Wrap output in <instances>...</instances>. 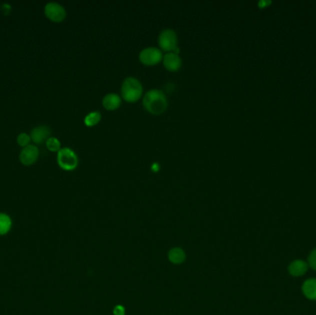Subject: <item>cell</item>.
Masks as SVG:
<instances>
[{
    "label": "cell",
    "instance_id": "6da1fadb",
    "mask_svg": "<svg viewBox=\"0 0 316 315\" xmlns=\"http://www.w3.org/2000/svg\"><path fill=\"white\" fill-rule=\"evenodd\" d=\"M143 105L149 113L159 115L164 113L167 109V97L161 90H151L144 95Z\"/></svg>",
    "mask_w": 316,
    "mask_h": 315
},
{
    "label": "cell",
    "instance_id": "7a4b0ae2",
    "mask_svg": "<svg viewBox=\"0 0 316 315\" xmlns=\"http://www.w3.org/2000/svg\"><path fill=\"white\" fill-rule=\"evenodd\" d=\"M143 95V85L136 78L126 79L121 87V95L127 102H136Z\"/></svg>",
    "mask_w": 316,
    "mask_h": 315
},
{
    "label": "cell",
    "instance_id": "3957f363",
    "mask_svg": "<svg viewBox=\"0 0 316 315\" xmlns=\"http://www.w3.org/2000/svg\"><path fill=\"white\" fill-rule=\"evenodd\" d=\"M58 164L62 169L67 171L74 170L78 167V156L75 152L69 147L60 149L57 156Z\"/></svg>",
    "mask_w": 316,
    "mask_h": 315
},
{
    "label": "cell",
    "instance_id": "277c9868",
    "mask_svg": "<svg viewBox=\"0 0 316 315\" xmlns=\"http://www.w3.org/2000/svg\"><path fill=\"white\" fill-rule=\"evenodd\" d=\"M158 44L162 50L167 52H173L178 48V36L171 29L163 31L158 37Z\"/></svg>",
    "mask_w": 316,
    "mask_h": 315
},
{
    "label": "cell",
    "instance_id": "5b68a950",
    "mask_svg": "<svg viewBox=\"0 0 316 315\" xmlns=\"http://www.w3.org/2000/svg\"><path fill=\"white\" fill-rule=\"evenodd\" d=\"M45 14L52 22L60 23L66 18V10L57 2H49L45 7Z\"/></svg>",
    "mask_w": 316,
    "mask_h": 315
},
{
    "label": "cell",
    "instance_id": "8992f818",
    "mask_svg": "<svg viewBox=\"0 0 316 315\" xmlns=\"http://www.w3.org/2000/svg\"><path fill=\"white\" fill-rule=\"evenodd\" d=\"M140 60L145 65L153 66L157 64L163 59L161 50L156 48H147L140 53Z\"/></svg>",
    "mask_w": 316,
    "mask_h": 315
},
{
    "label": "cell",
    "instance_id": "52a82bcc",
    "mask_svg": "<svg viewBox=\"0 0 316 315\" xmlns=\"http://www.w3.org/2000/svg\"><path fill=\"white\" fill-rule=\"evenodd\" d=\"M39 156V149L36 145L29 144L24 147L20 154V161L25 166H31L36 163Z\"/></svg>",
    "mask_w": 316,
    "mask_h": 315
},
{
    "label": "cell",
    "instance_id": "ba28073f",
    "mask_svg": "<svg viewBox=\"0 0 316 315\" xmlns=\"http://www.w3.org/2000/svg\"><path fill=\"white\" fill-rule=\"evenodd\" d=\"M309 268L307 261L297 259L288 264L287 272L293 277H300L306 274Z\"/></svg>",
    "mask_w": 316,
    "mask_h": 315
},
{
    "label": "cell",
    "instance_id": "9c48e42d",
    "mask_svg": "<svg viewBox=\"0 0 316 315\" xmlns=\"http://www.w3.org/2000/svg\"><path fill=\"white\" fill-rule=\"evenodd\" d=\"M50 135V129L48 126H38L31 131V139L36 144H42L47 142Z\"/></svg>",
    "mask_w": 316,
    "mask_h": 315
},
{
    "label": "cell",
    "instance_id": "30bf717a",
    "mask_svg": "<svg viewBox=\"0 0 316 315\" xmlns=\"http://www.w3.org/2000/svg\"><path fill=\"white\" fill-rule=\"evenodd\" d=\"M163 61H164L165 68L170 72H177L178 70L180 69L181 64H182L180 57L178 54L174 53V52L166 54Z\"/></svg>",
    "mask_w": 316,
    "mask_h": 315
},
{
    "label": "cell",
    "instance_id": "8fae6325",
    "mask_svg": "<svg viewBox=\"0 0 316 315\" xmlns=\"http://www.w3.org/2000/svg\"><path fill=\"white\" fill-rule=\"evenodd\" d=\"M301 291L310 300H316V278H309L305 280L301 286Z\"/></svg>",
    "mask_w": 316,
    "mask_h": 315
},
{
    "label": "cell",
    "instance_id": "7c38bea8",
    "mask_svg": "<svg viewBox=\"0 0 316 315\" xmlns=\"http://www.w3.org/2000/svg\"><path fill=\"white\" fill-rule=\"evenodd\" d=\"M121 105V99L120 95L117 94H109L103 99V106L108 110H115L120 107Z\"/></svg>",
    "mask_w": 316,
    "mask_h": 315
},
{
    "label": "cell",
    "instance_id": "4fadbf2b",
    "mask_svg": "<svg viewBox=\"0 0 316 315\" xmlns=\"http://www.w3.org/2000/svg\"><path fill=\"white\" fill-rule=\"evenodd\" d=\"M168 259L175 264H179L185 261L186 254L184 250L180 248H173L168 252Z\"/></svg>",
    "mask_w": 316,
    "mask_h": 315
},
{
    "label": "cell",
    "instance_id": "5bb4252c",
    "mask_svg": "<svg viewBox=\"0 0 316 315\" xmlns=\"http://www.w3.org/2000/svg\"><path fill=\"white\" fill-rule=\"evenodd\" d=\"M12 220L9 214L0 213V236L7 235L11 231Z\"/></svg>",
    "mask_w": 316,
    "mask_h": 315
},
{
    "label": "cell",
    "instance_id": "9a60e30c",
    "mask_svg": "<svg viewBox=\"0 0 316 315\" xmlns=\"http://www.w3.org/2000/svg\"><path fill=\"white\" fill-rule=\"evenodd\" d=\"M100 120H101V114L99 112H92L85 117L84 123L88 127H93L96 125Z\"/></svg>",
    "mask_w": 316,
    "mask_h": 315
},
{
    "label": "cell",
    "instance_id": "2e32d148",
    "mask_svg": "<svg viewBox=\"0 0 316 315\" xmlns=\"http://www.w3.org/2000/svg\"><path fill=\"white\" fill-rule=\"evenodd\" d=\"M46 145H47L48 150L51 152H59L61 149V144H60L59 139H57L55 137H49L48 141L46 142Z\"/></svg>",
    "mask_w": 316,
    "mask_h": 315
},
{
    "label": "cell",
    "instance_id": "e0dca14e",
    "mask_svg": "<svg viewBox=\"0 0 316 315\" xmlns=\"http://www.w3.org/2000/svg\"><path fill=\"white\" fill-rule=\"evenodd\" d=\"M31 136H29L27 133L23 132L21 134H19L18 138H17V142L19 144L22 146V147H26L27 145L30 144Z\"/></svg>",
    "mask_w": 316,
    "mask_h": 315
},
{
    "label": "cell",
    "instance_id": "ac0fdd59",
    "mask_svg": "<svg viewBox=\"0 0 316 315\" xmlns=\"http://www.w3.org/2000/svg\"><path fill=\"white\" fill-rule=\"evenodd\" d=\"M307 262H308V265L311 270L316 271V248L310 251V254L308 256Z\"/></svg>",
    "mask_w": 316,
    "mask_h": 315
},
{
    "label": "cell",
    "instance_id": "d6986e66",
    "mask_svg": "<svg viewBox=\"0 0 316 315\" xmlns=\"http://www.w3.org/2000/svg\"><path fill=\"white\" fill-rule=\"evenodd\" d=\"M114 314L115 315H124L125 314V309L123 308V306H116L114 309Z\"/></svg>",
    "mask_w": 316,
    "mask_h": 315
},
{
    "label": "cell",
    "instance_id": "ffe728a7",
    "mask_svg": "<svg viewBox=\"0 0 316 315\" xmlns=\"http://www.w3.org/2000/svg\"><path fill=\"white\" fill-rule=\"evenodd\" d=\"M159 168H160V166H159V164H157V163H154L153 164V166H152V170L153 171H159Z\"/></svg>",
    "mask_w": 316,
    "mask_h": 315
},
{
    "label": "cell",
    "instance_id": "44dd1931",
    "mask_svg": "<svg viewBox=\"0 0 316 315\" xmlns=\"http://www.w3.org/2000/svg\"><path fill=\"white\" fill-rule=\"evenodd\" d=\"M269 4H271V2H270V1H267V2L261 1V2H259V6L261 7V8H264V7L267 6Z\"/></svg>",
    "mask_w": 316,
    "mask_h": 315
}]
</instances>
